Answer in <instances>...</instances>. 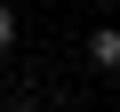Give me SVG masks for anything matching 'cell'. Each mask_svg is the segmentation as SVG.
<instances>
[{
  "label": "cell",
  "instance_id": "4",
  "mask_svg": "<svg viewBox=\"0 0 120 112\" xmlns=\"http://www.w3.org/2000/svg\"><path fill=\"white\" fill-rule=\"evenodd\" d=\"M112 16H120V0H112Z\"/></svg>",
  "mask_w": 120,
  "mask_h": 112
},
{
  "label": "cell",
  "instance_id": "1",
  "mask_svg": "<svg viewBox=\"0 0 120 112\" xmlns=\"http://www.w3.org/2000/svg\"><path fill=\"white\" fill-rule=\"evenodd\" d=\"M88 64L96 72H120V24H96L88 32Z\"/></svg>",
  "mask_w": 120,
  "mask_h": 112
},
{
  "label": "cell",
  "instance_id": "3",
  "mask_svg": "<svg viewBox=\"0 0 120 112\" xmlns=\"http://www.w3.org/2000/svg\"><path fill=\"white\" fill-rule=\"evenodd\" d=\"M16 112H48V104H40V96H16Z\"/></svg>",
  "mask_w": 120,
  "mask_h": 112
},
{
  "label": "cell",
  "instance_id": "2",
  "mask_svg": "<svg viewBox=\"0 0 120 112\" xmlns=\"http://www.w3.org/2000/svg\"><path fill=\"white\" fill-rule=\"evenodd\" d=\"M8 48H16V8L0 0V56H8Z\"/></svg>",
  "mask_w": 120,
  "mask_h": 112
}]
</instances>
